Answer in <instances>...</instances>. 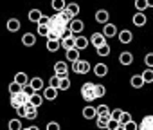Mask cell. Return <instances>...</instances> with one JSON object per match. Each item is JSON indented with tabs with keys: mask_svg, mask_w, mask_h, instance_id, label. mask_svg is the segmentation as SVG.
<instances>
[{
	"mask_svg": "<svg viewBox=\"0 0 153 130\" xmlns=\"http://www.w3.org/2000/svg\"><path fill=\"white\" fill-rule=\"evenodd\" d=\"M72 71L76 74H87L90 71V63L87 60H78V61H74L72 63Z\"/></svg>",
	"mask_w": 153,
	"mask_h": 130,
	"instance_id": "cell-1",
	"label": "cell"
},
{
	"mask_svg": "<svg viewBox=\"0 0 153 130\" xmlns=\"http://www.w3.org/2000/svg\"><path fill=\"white\" fill-rule=\"evenodd\" d=\"M81 96H83V99L87 101V103H90V101H94L96 98H94V83H83L81 85Z\"/></svg>",
	"mask_w": 153,
	"mask_h": 130,
	"instance_id": "cell-2",
	"label": "cell"
},
{
	"mask_svg": "<svg viewBox=\"0 0 153 130\" xmlns=\"http://www.w3.org/2000/svg\"><path fill=\"white\" fill-rule=\"evenodd\" d=\"M54 76H58L59 80L61 78H68V67L65 61H56L54 63Z\"/></svg>",
	"mask_w": 153,
	"mask_h": 130,
	"instance_id": "cell-3",
	"label": "cell"
},
{
	"mask_svg": "<svg viewBox=\"0 0 153 130\" xmlns=\"http://www.w3.org/2000/svg\"><path fill=\"white\" fill-rule=\"evenodd\" d=\"M83 29H85V24H83V20H78V18H74V20L68 24V33H70L72 36H76V34L83 33Z\"/></svg>",
	"mask_w": 153,
	"mask_h": 130,
	"instance_id": "cell-4",
	"label": "cell"
},
{
	"mask_svg": "<svg viewBox=\"0 0 153 130\" xmlns=\"http://www.w3.org/2000/svg\"><path fill=\"white\" fill-rule=\"evenodd\" d=\"M27 101H29V98H27V96H24L22 92H18V94L11 96V101H9V103H11V107H13V108L16 110L18 107H24V105H25Z\"/></svg>",
	"mask_w": 153,
	"mask_h": 130,
	"instance_id": "cell-5",
	"label": "cell"
},
{
	"mask_svg": "<svg viewBox=\"0 0 153 130\" xmlns=\"http://www.w3.org/2000/svg\"><path fill=\"white\" fill-rule=\"evenodd\" d=\"M105 38H114V36H117V27L114 25V24H105L103 25V33H101Z\"/></svg>",
	"mask_w": 153,
	"mask_h": 130,
	"instance_id": "cell-6",
	"label": "cell"
},
{
	"mask_svg": "<svg viewBox=\"0 0 153 130\" xmlns=\"http://www.w3.org/2000/svg\"><path fill=\"white\" fill-rule=\"evenodd\" d=\"M90 43H92L96 49H99V47H103V45L106 43V38H105L101 33H94V34L90 36Z\"/></svg>",
	"mask_w": 153,
	"mask_h": 130,
	"instance_id": "cell-7",
	"label": "cell"
},
{
	"mask_svg": "<svg viewBox=\"0 0 153 130\" xmlns=\"http://www.w3.org/2000/svg\"><path fill=\"white\" fill-rule=\"evenodd\" d=\"M94 74H96L97 78H105V76L108 74V65H105V63H96V65H94Z\"/></svg>",
	"mask_w": 153,
	"mask_h": 130,
	"instance_id": "cell-8",
	"label": "cell"
},
{
	"mask_svg": "<svg viewBox=\"0 0 153 130\" xmlns=\"http://www.w3.org/2000/svg\"><path fill=\"white\" fill-rule=\"evenodd\" d=\"M137 130H153V116H144L142 123L137 125Z\"/></svg>",
	"mask_w": 153,
	"mask_h": 130,
	"instance_id": "cell-9",
	"label": "cell"
},
{
	"mask_svg": "<svg viewBox=\"0 0 153 130\" xmlns=\"http://www.w3.org/2000/svg\"><path fill=\"white\" fill-rule=\"evenodd\" d=\"M88 47V40L85 36H76L74 38V49H78V51H83Z\"/></svg>",
	"mask_w": 153,
	"mask_h": 130,
	"instance_id": "cell-10",
	"label": "cell"
},
{
	"mask_svg": "<svg viewBox=\"0 0 153 130\" xmlns=\"http://www.w3.org/2000/svg\"><path fill=\"white\" fill-rule=\"evenodd\" d=\"M117 38H119V42H121V43H131V40H133V34H131V31H128V29H123V31L117 34Z\"/></svg>",
	"mask_w": 153,
	"mask_h": 130,
	"instance_id": "cell-11",
	"label": "cell"
},
{
	"mask_svg": "<svg viewBox=\"0 0 153 130\" xmlns=\"http://www.w3.org/2000/svg\"><path fill=\"white\" fill-rule=\"evenodd\" d=\"M58 92H59V90H54V89H51V87H43L42 98H43V99H49V101H54V99L58 98Z\"/></svg>",
	"mask_w": 153,
	"mask_h": 130,
	"instance_id": "cell-12",
	"label": "cell"
},
{
	"mask_svg": "<svg viewBox=\"0 0 153 130\" xmlns=\"http://www.w3.org/2000/svg\"><path fill=\"white\" fill-rule=\"evenodd\" d=\"M108 18H110V15H108V11H105V9H99V11H96V22L97 24H108Z\"/></svg>",
	"mask_w": 153,
	"mask_h": 130,
	"instance_id": "cell-13",
	"label": "cell"
},
{
	"mask_svg": "<svg viewBox=\"0 0 153 130\" xmlns=\"http://www.w3.org/2000/svg\"><path fill=\"white\" fill-rule=\"evenodd\" d=\"M29 85H31V89H33L34 92H40V90H43V87H45V83H43L42 78H33V80H29Z\"/></svg>",
	"mask_w": 153,
	"mask_h": 130,
	"instance_id": "cell-14",
	"label": "cell"
},
{
	"mask_svg": "<svg viewBox=\"0 0 153 130\" xmlns=\"http://www.w3.org/2000/svg\"><path fill=\"white\" fill-rule=\"evenodd\" d=\"M119 61H121V65H131L133 63V54L130 51H124V52H121Z\"/></svg>",
	"mask_w": 153,
	"mask_h": 130,
	"instance_id": "cell-15",
	"label": "cell"
},
{
	"mask_svg": "<svg viewBox=\"0 0 153 130\" xmlns=\"http://www.w3.org/2000/svg\"><path fill=\"white\" fill-rule=\"evenodd\" d=\"M74 38L76 36H67V38H63V40H59V45L65 49V51H70V49H74Z\"/></svg>",
	"mask_w": 153,
	"mask_h": 130,
	"instance_id": "cell-16",
	"label": "cell"
},
{
	"mask_svg": "<svg viewBox=\"0 0 153 130\" xmlns=\"http://www.w3.org/2000/svg\"><path fill=\"white\" fill-rule=\"evenodd\" d=\"M146 22H148V18H146V15H144V13H135V15H133V24H135L137 27L146 25Z\"/></svg>",
	"mask_w": 153,
	"mask_h": 130,
	"instance_id": "cell-17",
	"label": "cell"
},
{
	"mask_svg": "<svg viewBox=\"0 0 153 130\" xmlns=\"http://www.w3.org/2000/svg\"><path fill=\"white\" fill-rule=\"evenodd\" d=\"M20 20L18 18H9L7 20V31H11V33H16V31H20Z\"/></svg>",
	"mask_w": 153,
	"mask_h": 130,
	"instance_id": "cell-18",
	"label": "cell"
},
{
	"mask_svg": "<svg viewBox=\"0 0 153 130\" xmlns=\"http://www.w3.org/2000/svg\"><path fill=\"white\" fill-rule=\"evenodd\" d=\"M13 81H15V83H18L20 87H24V85H27V83H29V78H27V74H25V72H16Z\"/></svg>",
	"mask_w": 153,
	"mask_h": 130,
	"instance_id": "cell-19",
	"label": "cell"
},
{
	"mask_svg": "<svg viewBox=\"0 0 153 130\" xmlns=\"http://www.w3.org/2000/svg\"><path fill=\"white\" fill-rule=\"evenodd\" d=\"M105 94H106V87L101 85V83H94V98L99 99V98H103Z\"/></svg>",
	"mask_w": 153,
	"mask_h": 130,
	"instance_id": "cell-20",
	"label": "cell"
},
{
	"mask_svg": "<svg viewBox=\"0 0 153 130\" xmlns=\"http://www.w3.org/2000/svg\"><path fill=\"white\" fill-rule=\"evenodd\" d=\"M24 107L27 108V114H25V117H27V119H36V117H38V108H34L29 101H27Z\"/></svg>",
	"mask_w": 153,
	"mask_h": 130,
	"instance_id": "cell-21",
	"label": "cell"
},
{
	"mask_svg": "<svg viewBox=\"0 0 153 130\" xmlns=\"http://www.w3.org/2000/svg\"><path fill=\"white\" fill-rule=\"evenodd\" d=\"M65 56H67V60H68L70 63H74V61H78V60H79V51H78V49L65 51Z\"/></svg>",
	"mask_w": 153,
	"mask_h": 130,
	"instance_id": "cell-22",
	"label": "cell"
},
{
	"mask_svg": "<svg viewBox=\"0 0 153 130\" xmlns=\"http://www.w3.org/2000/svg\"><path fill=\"white\" fill-rule=\"evenodd\" d=\"M22 43H24V45H27V47H31V45H34V43H36V36H34L33 33H25V34L22 36Z\"/></svg>",
	"mask_w": 153,
	"mask_h": 130,
	"instance_id": "cell-23",
	"label": "cell"
},
{
	"mask_svg": "<svg viewBox=\"0 0 153 130\" xmlns=\"http://www.w3.org/2000/svg\"><path fill=\"white\" fill-rule=\"evenodd\" d=\"M27 16H29V20H31V22H34V24H38V22H40V18L43 16V13H42L40 9H31Z\"/></svg>",
	"mask_w": 153,
	"mask_h": 130,
	"instance_id": "cell-24",
	"label": "cell"
},
{
	"mask_svg": "<svg viewBox=\"0 0 153 130\" xmlns=\"http://www.w3.org/2000/svg\"><path fill=\"white\" fill-rule=\"evenodd\" d=\"M83 117H85V119H94V117H96V107L87 105V107L83 108Z\"/></svg>",
	"mask_w": 153,
	"mask_h": 130,
	"instance_id": "cell-25",
	"label": "cell"
},
{
	"mask_svg": "<svg viewBox=\"0 0 153 130\" xmlns=\"http://www.w3.org/2000/svg\"><path fill=\"white\" fill-rule=\"evenodd\" d=\"M130 83H131V87H133V89H142V87H144V81H142L140 74H135V76H131Z\"/></svg>",
	"mask_w": 153,
	"mask_h": 130,
	"instance_id": "cell-26",
	"label": "cell"
},
{
	"mask_svg": "<svg viewBox=\"0 0 153 130\" xmlns=\"http://www.w3.org/2000/svg\"><path fill=\"white\" fill-rule=\"evenodd\" d=\"M29 103H31L34 108L42 107V103H43V98H42V94H33V96L29 98Z\"/></svg>",
	"mask_w": 153,
	"mask_h": 130,
	"instance_id": "cell-27",
	"label": "cell"
},
{
	"mask_svg": "<svg viewBox=\"0 0 153 130\" xmlns=\"http://www.w3.org/2000/svg\"><path fill=\"white\" fill-rule=\"evenodd\" d=\"M51 6H52V9L56 11V13H61L63 9H65V0H52V2H51Z\"/></svg>",
	"mask_w": 153,
	"mask_h": 130,
	"instance_id": "cell-28",
	"label": "cell"
},
{
	"mask_svg": "<svg viewBox=\"0 0 153 130\" xmlns=\"http://www.w3.org/2000/svg\"><path fill=\"white\" fill-rule=\"evenodd\" d=\"M7 128H9V130H22V128H24V126H22V119H18V117L11 119V121L7 123Z\"/></svg>",
	"mask_w": 153,
	"mask_h": 130,
	"instance_id": "cell-29",
	"label": "cell"
},
{
	"mask_svg": "<svg viewBox=\"0 0 153 130\" xmlns=\"http://www.w3.org/2000/svg\"><path fill=\"white\" fill-rule=\"evenodd\" d=\"M65 9H67L72 16H78V15H79V6H78V4H74V2H72V4H67Z\"/></svg>",
	"mask_w": 153,
	"mask_h": 130,
	"instance_id": "cell-30",
	"label": "cell"
},
{
	"mask_svg": "<svg viewBox=\"0 0 153 130\" xmlns=\"http://www.w3.org/2000/svg\"><path fill=\"white\" fill-rule=\"evenodd\" d=\"M140 78H142V81H144V83H151V81H153V69L144 71V72L140 74Z\"/></svg>",
	"mask_w": 153,
	"mask_h": 130,
	"instance_id": "cell-31",
	"label": "cell"
},
{
	"mask_svg": "<svg viewBox=\"0 0 153 130\" xmlns=\"http://www.w3.org/2000/svg\"><path fill=\"white\" fill-rule=\"evenodd\" d=\"M7 90H9V94H11V96H15V94H18V92H22V87H20L18 83H15V81H11V83H9V87H7Z\"/></svg>",
	"mask_w": 153,
	"mask_h": 130,
	"instance_id": "cell-32",
	"label": "cell"
},
{
	"mask_svg": "<svg viewBox=\"0 0 153 130\" xmlns=\"http://www.w3.org/2000/svg\"><path fill=\"white\" fill-rule=\"evenodd\" d=\"M106 114H110V108L106 105H97L96 107V117L97 116H106Z\"/></svg>",
	"mask_w": 153,
	"mask_h": 130,
	"instance_id": "cell-33",
	"label": "cell"
},
{
	"mask_svg": "<svg viewBox=\"0 0 153 130\" xmlns=\"http://www.w3.org/2000/svg\"><path fill=\"white\" fill-rule=\"evenodd\" d=\"M110 121V114L106 116H97V126L99 128H106V123Z\"/></svg>",
	"mask_w": 153,
	"mask_h": 130,
	"instance_id": "cell-34",
	"label": "cell"
},
{
	"mask_svg": "<svg viewBox=\"0 0 153 130\" xmlns=\"http://www.w3.org/2000/svg\"><path fill=\"white\" fill-rule=\"evenodd\" d=\"M131 121V116L128 114V112H121V117H119V126H124L126 123H130Z\"/></svg>",
	"mask_w": 153,
	"mask_h": 130,
	"instance_id": "cell-35",
	"label": "cell"
},
{
	"mask_svg": "<svg viewBox=\"0 0 153 130\" xmlns=\"http://www.w3.org/2000/svg\"><path fill=\"white\" fill-rule=\"evenodd\" d=\"M59 49V42H54V40H47V51L51 52H56Z\"/></svg>",
	"mask_w": 153,
	"mask_h": 130,
	"instance_id": "cell-36",
	"label": "cell"
},
{
	"mask_svg": "<svg viewBox=\"0 0 153 130\" xmlns=\"http://www.w3.org/2000/svg\"><path fill=\"white\" fill-rule=\"evenodd\" d=\"M135 7L139 9V13H142L144 9L149 7V2H146V0H137V2H135Z\"/></svg>",
	"mask_w": 153,
	"mask_h": 130,
	"instance_id": "cell-37",
	"label": "cell"
},
{
	"mask_svg": "<svg viewBox=\"0 0 153 130\" xmlns=\"http://www.w3.org/2000/svg\"><path fill=\"white\" fill-rule=\"evenodd\" d=\"M70 89V80L68 78H61L59 80V89L58 90H68Z\"/></svg>",
	"mask_w": 153,
	"mask_h": 130,
	"instance_id": "cell-38",
	"label": "cell"
},
{
	"mask_svg": "<svg viewBox=\"0 0 153 130\" xmlns=\"http://www.w3.org/2000/svg\"><path fill=\"white\" fill-rule=\"evenodd\" d=\"M49 87L54 89V90H58V89H59V78H58V76H52V78L49 80Z\"/></svg>",
	"mask_w": 153,
	"mask_h": 130,
	"instance_id": "cell-39",
	"label": "cell"
},
{
	"mask_svg": "<svg viewBox=\"0 0 153 130\" xmlns=\"http://www.w3.org/2000/svg\"><path fill=\"white\" fill-rule=\"evenodd\" d=\"M97 54H99V56H108V54H110V45L105 43L103 47H99V49H97Z\"/></svg>",
	"mask_w": 153,
	"mask_h": 130,
	"instance_id": "cell-40",
	"label": "cell"
},
{
	"mask_svg": "<svg viewBox=\"0 0 153 130\" xmlns=\"http://www.w3.org/2000/svg\"><path fill=\"white\" fill-rule=\"evenodd\" d=\"M22 94H24V96H27V98H31V96H33V94H36V92H34V90L31 89V85L27 83V85H24V87H22Z\"/></svg>",
	"mask_w": 153,
	"mask_h": 130,
	"instance_id": "cell-41",
	"label": "cell"
},
{
	"mask_svg": "<svg viewBox=\"0 0 153 130\" xmlns=\"http://www.w3.org/2000/svg\"><path fill=\"white\" fill-rule=\"evenodd\" d=\"M121 108H115V110H110V119H114V121H117L119 123V117H121Z\"/></svg>",
	"mask_w": 153,
	"mask_h": 130,
	"instance_id": "cell-42",
	"label": "cell"
},
{
	"mask_svg": "<svg viewBox=\"0 0 153 130\" xmlns=\"http://www.w3.org/2000/svg\"><path fill=\"white\" fill-rule=\"evenodd\" d=\"M144 63L148 65V69H151V67H153V52H148V54H146Z\"/></svg>",
	"mask_w": 153,
	"mask_h": 130,
	"instance_id": "cell-43",
	"label": "cell"
},
{
	"mask_svg": "<svg viewBox=\"0 0 153 130\" xmlns=\"http://www.w3.org/2000/svg\"><path fill=\"white\" fill-rule=\"evenodd\" d=\"M38 34L40 36H47L49 34V27L47 25H38Z\"/></svg>",
	"mask_w": 153,
	"mask_h": 130,
	"instance_id": "cell-44",
	"label": "cell"
},
{
	"mask_svg": "<svg viewBox=\"0 0 153 130\" xmlns=\"http://www.w3.org/2000/svg\"><path fill=\"white\" fill-rule=\"evenodd\" d=\"M106 128H108V130H117V128H119V123L114 121V119H110V121L106 123Z\"/></svg>",
	"mask_w": 153,
	"mask_h": 130,
	"instance_id": "cell-45",
	"label": "cell"
},
{
	"mask_svg": "<svg viewBox=\"0 0 153 130\" xmlns=\"http://www.w3.org/2000/svg\"><path fill=\"white\" fill-rule=\"evenodd\" d=\"M123 128H124V130H137V123H135V121L131 119V121H130V123H126V125H124Z\"/></svg>",
	"mask_w": 153,
	"mask_h": 130,
	"instance_id": "cell-46",
	"label": "cell"
},
{
	"mask_svg": "<svg viewBox=\"0 0 153 130\" xmlns=\"http://www.w3.org/2000/svg\"><path fill=\"white\" fill-rule=\"evenodd\" d=\"M45 130H59V123L51 121V123H47V128H45Z\"/></svg>",
	"mask_w": 153,
	"mask_h": 130,
	"instance_id": "cell-47",
	"label": "cell"
},
{
	"mask_svg": "<svg viewBox=\"0 0 153 130\" xmlns=\"http://www.w3.org/2000/svg\"><path fill=\"white\" fill-rule=\"evenodd\" d=\"M16 114H18V119H20V117H25L27 108H25V107H18V108H16Z\"/></svg>",
	"mask_w": 153,
	"mask_h": 130,
	"instance_id": "cell-48",
	"label": "cell"
},
{
	"mask_svg": "<svg viewBox=\"0 0 153 130\" xmlns=\"http://www.w3.org/2000/svg\"><path fill=\"white\" fill-rule=\"evenodd\" d=\"M49 18H51V16H45V15H43V16L40 18V22H38V25H47V24H49Z\"/></svg>",
	"mask_w": 153,
	"mask_h": 130,
	"instance_id": "cell-49",
	"label": "cell"
},
{
	"mask_svg": "<svg viewBox=\"0 0 153 130\" xmlns=\"http://www.w3.org/2000/svg\"><path fill=\"white\" fill-rule=\"evenodd\" d=\"M27 130H40V128H38V126H29Z\"/></svg>",
	"mask_w": 153,
	"mask_h": 130,
	"instance_id": "cell-50",
	"label": "cell"
},
{
	"mask_svg": "<svg viewBox=\"0 0 153 130\" xmlns=\"http://www.w3.org/2000/svg\"><path fill=\"white\" fill-rule=\"evenodd\" d=\"M117 130H124V128H123V126H119V128H117Z\"/></svg>",
	"mask_w": 153,
	"mask_h": 130,
	"instance_id": "cell-51",
	"label": "cell"
},
{
	"mask_svg": "<svg viewBox=\"0 0 153 130\" xmlns=\"http://www.w3.org/2000/svg\"><path fill=\"white\" fill-rule=\"evenodd\" d=\"M22 130H27V128H22Z\"/></svg>",
	"mask_w": 153,
	"mask_h": 130,
	"instance_id": "cell-52",
	"label": "cell"
}]
</instances>
